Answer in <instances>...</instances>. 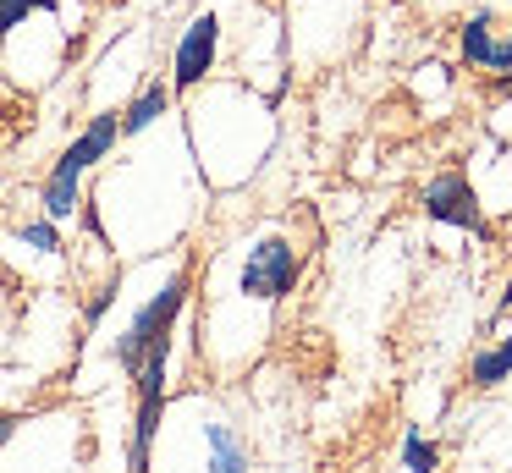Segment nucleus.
Listing matches in <instances>:
<instances>
[{
	"mask_svg": "<svg viewBox=\"0 0 512 473\" xmlns=\"http://www.w3.org/2000/svg\"><path fill=\"white\" fill-rule=\"evenodd\" d=\"M116 138H122V121H116V110H105V116H94L89 127L67 143V154L56 160V171H50V182H45V215L50 220H67L72 209H78L83 171H89V165H100L105 154L116 149Z\"/></svg>",
	"mask_w": 512,
	"mask_h": 473,
	"instance_id": "nucleus-1",
	"label": "nucleus"
},
{
	"mask_svg": "<svg viewBox=\"0 0 512 473\" xmlns=\"http://www.w3.org/2000/svg\"><path fill=\"white\" fill-rule=\"evenodd\" d=\"M204 435H210V473H248V451L232 440V429L210 424Z\"/></svg>",
	"mask_w": 512,
	"mask_h": 473,
	"instance_id": "nucleus-8",
	"label": "nucleus"
},
{
	"mask_svg": "<svg viewBox=\"0 0 512 473\" xmlns=\"http://www.w3.org/2000/svg\"><path fill=\"white\" fill-rule=\"evenodd\" d=\"M402 462H408L413 473H430V468H435V446H430V440H419V435H408V446H402Z\"/></svg>",
	"mask_w": 512,
	"mask_h": 473,
	"instance_id": "nucleus-11",
	"label": "nucleus"
},
{
	"mask_svg": "<svg viewBox=\"0 0 512 473\" xmlns=\"http://www.w3.org/2000/svg\"><path fill=\"white\" fill-rule=\"evenodd\" d=\"M12 429H17V418H0V446L12 440Z\"/></svg>",
	"mask_w": 512,
	"mask_h": 473,
	"instance_id": "nucleus-14",
	"label": "nucleus"
},
{
	"mask_svg": "<svg viewBox=\"0 0 512 473\" xmlns=\"http://www.w3.org/2000/svg\"><path fill=\"white\" fill-rule=\"evenodd\" d=\"M166 407V347H155L138 363V424H133V473H149V446Z\"/></svg>",
	"mask_w": 512,
	"mask_h": 473,
	"instance_id": "nucleus-3",
	"label": "nucleus"
},
{
	"mask_svg": "<svg viewBox=\"0 0 512 473\" xmlns=\"http://www.w3.org/2000/svg\"><path fill=\"white\" fill-rule=\"evenodd\" d=\"M424 215L441 220V226H468L479 231V204H474V187H468V176H435L430 187H424Z\"/></svg>",
	"mask_w": 512,
	"mask_h": 473,
	"instance_id": "nucleus-6",
	"label": "nucleus"
},
{
	"mask_svg": "<svg viewBox=\"0 0 512 473\" xmlns=\"http://www.w3.org/2000/svg\"><path fill=\"white\" fill-rule=\"evenodd\" d=\"M182 303H188V275L166 281V286H160V297H149V303H144V314L133 319V330H127L122 347H116L122 369H133V374H138V363H144L155 347H171V325H177Z\"/></svg>",
	"mask_w": 512,
	"mask_h": 473,
	"instance_id": "nucleus-2",
	"label": "nucleus"
},
{
	"mask_svg": "<svg viewBox=\"0 0 512 473\" xmlns=\"http://www.w3.org/2000/svg\"><path fill=\"white\" fill-rule=\"evenodd\" d=\"M23 242H34V248H45V253L61 248V242H56V226H50V220H34V226H23Z\"/></svg>",
	"mask_w": 512,
	"mask_h": 473,
	"instance_id": "nucleus-13",
	"label": "nucleus"
},
{
	"mask_svg": "<svg viewBox=\"0 0 512 473\" xmlns=\"http://www.w3.org/2000/svg\"><path fill=\"white\" fill-rule=\"evenodd\" d=\"M501 374H512V336L501 341L496 352H479L474 358V385H496Z\"/></svg>",
	"mask_w": 512,
	"mask_h": 473,
	"instance_id": "nucleus-10",
	"label": "nucleus"
},
{
	"mask_svg": "<svg viewBox=\"0 0 512 473\" xmlns=\"http://www.w3.org/2000/svg\"><path fill=\"white\" fill-rule=\"evenodd\" d=\"M292 281H298V253H292V242L265 237L259 248H248V259H243V292L248 297L276 303V297L292 292Z\"/></svg>",
	"mask_w": 512,
	"mask_h": 473,
	"instance_id": "nucleus-4",
	"label": "nucleus"
},
{
	"mask_svg": "<svg viewBox=\"0 0 512 473\" xmlns=\"http://www.w3.org/2000/svg\"><path fill=\"white\" fill-rule=\"evenodd\" d=\"M45 0H0V33H12L17 22L28 17V11H39Z\"/></svg>",
	"mask_w": 512,
	"mask_h": 473,
	"instance_id": "nucleus-12",
	"label": "nucleus"
},
{
	"mask_svg": "<svg viewBox=\"0 0 512 473\" xmlns=\"http://www.w3.org/2000/svg\"><path fill=\"white\" fill-rule=\"evenodd\" d=\"M463 55L485 72H512V22L496 17H474L463 28Z\"/></svg>",
	"mask_w": 512,
	"mask_h": 473,
	"instance_id": "nucleus-7",
	"label": "nucleus"
},
{
	"mask_svg": "<svg viewBox=\"0 0 512 473\" xmlns=\"http://www.w3.org/2000/svg\"><path fill=\"white\" fill-rule=\"evenodd\" d=\"M215 44H221V22L204 11V17L188 22V33H182L177 44V61H171V83L177 88H199L204 72L215 66Z\"/></svg>",
	"mask_w": 512,
	"mask_h": 473,
	"instance_id": "nucleus-5",
	"label": "nucleus"
},
{
	"mask_svg": "<svg viewBox=\"0 0 512 473\" xmlns=\"http://www.w3.org/2000/svg\"><path fill=\"white\" fill-rule=\"evenodd\" d=\"M166 105H171V94H166L160 83H149L144 94H138L133 105L122 110V132H144L149 121H160V116H166Z\"/></svg>",
	"mask_w": 512,
	"mask_h": 473,
	"instance_id": "nucleus-9",
	"label": "nucleus"
}]
</instances>
